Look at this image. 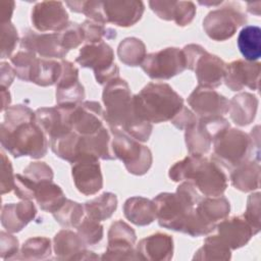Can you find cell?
<instances>
[{
  "mask_svg": "<svg viewBox=\"0 0 261 261\" xmlns=\"http://www.w3.org/2000/svg\"><path fill=\"white\" fill-rule=\"evenodd\" d=\"M223 1H218V2H209V1H199V4L201 5H207V6H216V5H220L222 4Z\"/></svg>",
  "mask_w": 261,
  "mask_h": 261,
  "instance_id": "54",
  "label": "cell"
},
{
  "mask_svg": "<svg viewBox=\"0 0 261 261\" xmlns=\"http://www.w3.org/2000/svg\"><path fill=\"white\" fill-rule=\"evenodd\" d=\"M15 3L14 1H6L2 0L0 1V22H8L11 19L13 10H14Z\"/></svg>",
  "mask_w": 261,
  "mask_h": 261,
  "instance_id": "52",
  "label": "cell"
},
{
  "mask_svg": "<svg viewBox=\"0 0 261 261\" xmlns=\"http://www.w3.org/2000/svg\"><path fill=\"white\" fill-rule=\"evenodd\" d=\"M75 228L77 234L87 246H94L103 239V225L100 223V221L92 219L88 216H85Z\"/></svg>",
  "mask_w": 261,
  "mask_h": 261,
  "instance_id": "42",
  "label": "cell"
},
{
  "mask_svg": "<svg viewBox=\"0 0 261 261\" xmlns=\"http://www.w3.org/2000/svg\"><path fill=\"white\" fill-rule=\"evenodd\" d=\"M86 215L97 221H103L112 216L117 208V197L111 192H105L100 196L87 201L84 204Z\"/></svg>",
  "mask_w": 261,
  "mask_h": 261,
  "instance_id": "35",
  "label": "cell"
},
{
  "mask_svg": "<svg viewBox=\"0 0 261 261\" xmlns=\"http://www.w3.org/2000/svg\"><path fill=\"white\" fill-rule=\"evenodd\" d=\"M225 5L211 10L203 19V30L214 41H226L230 39L237 30L247 23V16L234 2H226Z\"/></svg>",
  "mask_w": 261,
  "mask_h": 261,
  "instance_id": "10",
  "label": "cell"
},
{
  "mask_svg": "<svg viewBox=\"0 0 261 261\" xmlns=\"http://www.w3.org/2000/svg\"><path fill=\"white\" fill-rule=\"evenodd\" d=\"M202 196L190 181H181L174 193H160L153 202L161 227L182 232L185 224Z\"/></svg>",
  "mask_w": 261,
  "mask_h": 261,
  "instance_id": "6",
  "label": "cell"
},
{
  "mask_svg": "<svg viewBox=\"0 0 261 261\" xmlns=\"http://www.w3.org/2000/svg\"><path fill=\"white\" fill-rule=\"evenodd\" d=\"M137 115L150 123L171 121L185 106L184 99L168 84L149 83L134 95Z\"/></svg>",
  "mask_w": 261,
  "mask_h": 261,
  "instance_id": "5",
  "label": "cell"
},
{
  "mask_svg": "<svg viewBox=\"0 0 261 261\" xmlns=\"http://www.w3.org/2000/svg\"><path fill=\"white\" fill-rule=\"evenodd\" d=\"M110 132L112 135L111 149L115 159L121 160L129 173L134 175L146 174L153 162L151 150L124 133Z\"/></svg>",
  "mask_w": 261,
  "mask_h": 261,
  "instance_id": "8",
  "label": "cell"
},
{
  "mask_svg": "<svg viewBox=\"0 0 261 261\" xmlns=\"http://www.w3.org/2000/svg\"><path fill=\"white\" fill-rule=\"evenodd\" d=\"M104 118L110 130H118L139 142H147L153 125L142 120L136 113L134 95L128 84L116 77L104 86L102 93Z\"/></svg>",
  "mask_w": 261,
  "mask_h": 261,
  "instance_id": "2",
  "label": "cell"
},
{
  "mask_svg": "<svg viewBox=\"0 0 261 261\" xmlns=\"http://www.w3.org/2000/svg\"><path fill=\"white\" fill-rule=\"evenodd\" d=\"M250 225L253 227L255 233L260 231V193L251 194L247 200L246 211L243 214Z\"/></svg>",
  "mask_w": 261,
  "mask_h": 261,
  "instance_id": "47",
  "label": "cell"
},
{
  "mask_svg": "<svg viewBox=\"0 0 261 261\" xmlns=\"http://www.w3.org/2000/svg\"><path fill=\"white\" fill-rule=\"evenodd\" d=\"M215 229L231 251L244 247L256 234L244 215L226 217L216 224Z\"/></svg>",
  "mask_w": 261,
  "mask_h": 261,
  "instance_id": "24",
  "label": "cell"
},
{
  "mask_svg": "<svg viewBox=\"0 0 261 261\" xmlns=\"http://www.w3.org/2000/svg\"><path fill=\"white\" fill-rule=\"evenodd\" d=\"M261 64L258 61L238 59L226 64L223 82L231 91H241L244 88L257 91L259 88Z\"/></svg>",
  "mask_w": 261,
  "mask_h": 261,
  "instance_id": "20",
  "label": "cell"
},
{
  "mask_svg": "<svg viewBox=\"0 0 261 261\" xmlns=\"http://www.w3.org/2000/svg\"><path fill=\"white\" fill-rule=\"evenodd\" d=\"M37 57L35 53L23 49H20L10 57L12 67L19 80L24 82L30 81V74Z\"/></svg>",
  "mask_w": 261,
  "mask_h": 261,
  "instance_id": "43",
  "label": "cell"
},
{
  "mask_svg": "<svg viewBox=\"0 0 261 261\" xmlns=\"http://www.w3.org/2000/svg\"><path fill=\"white\" fill-rule=\"evenodd\" d=\"M1 98H2V107H1V111H6L10 106V102H11V97H10V93L6 88H2L1 87Z\"/></svg>",
  "mask_w": 261,
  "mask_h": 261,
  "instance_id": "53",
  "label": "cell"
},
{
  "mask_svg": "<svg viewBox=\"0 0 261 261\" xmlns=\"http://www.w3.org/2000/svg\"><path fill=\"white\" fill-rule=\"evenodd\" d=\"M123 214L135 225L145 226L156 219V206L153 200L141 196L130 197L123 204Z\"/></svg>",
  "mask_w": 261,
  "mask_h": 261,
  "instance_id": "28",
  "label": "cell"
},
{
  "mask_svg": "<svg viewBox=\"0 0 261 261\" xmlns=\"http://www.w3.org/2000/svg\"><path fill=\"white\" fill-rule=\"evenodd\" d=\"M140 66L152 80H169L187 68L185 54L176 47H167L147 54Z\"/></svg>",
  "mask_w": 261,
  "mask_h": 261,
  "instance_id": "12",
  "label": "cell"
},
{
  "mask_svg": "<svg viewBox=\"0 0 261 261\" xmlns=\"http://www.w3.org/2000/svg\"><path fill=\"white\" fill-rule=\"evenodd\" d=\"M106 22L127 28L136 24L143 16L145 5L143 1H102Z\"/></svg>",
  "mask_w": 261,
  "mask_h": 261,
  "instance_id": "23",
  "label": "cell"
},
{
  "mask_svg": "<svg viewBox=\"0 0 261 261\" xmlns=\"http://www.w3.org/2000/svg\"><path fill=\"white\" fill-rule=\"evenodd\" d=\"M22 171V174L36 185L45 180H53V170L45 162H31Z\"/></svg>",
  "mask_w": 261,
  "mask_h": 261,
  "instance_id": "46",
  "label": "cell"
},
{
  "mask_svg": "<svg viewBox=\"0 0 261 261\" xmlns=\"http://www.w3.org/2000/svg\"><path fill=\"white\" fill-rule=\"evenodd\" d=\"M231 250L218 237L214 234L205 239L203 246L195 253L193 260H229Z\"/></svg>",
  "mask_w": 261,
  "mask_h": 261,
  "instance_id": "37",
  "label": "cell"
},
{
  "mask_svg": "<svg viewBox=\"0 0 261 261\" xmlns=\"http://www.w3.org/2000/svg\"><path fill=\"white\" fill-rule=\"evenodd\" d=\"M81 25L84 31L86 44L98 43L104 41L103 39L112 40L115 39L117 36L114 29L108 28L103 23H99L91 19H86Z\"/></svg>",
  "mask_w": 261,
  "mask_h": 261,
  "instance_id": "41",
  "label": "cell"
},
{
  "mask_svg": "<svg viewBox=\"0 0 261 261\" xmlns=\"http://www.w3.org/2000/svg\"><path fill=\"white\" fill-rule=\"evenodd\" d=\"M1 246H0V255L3 260L12 259L18 253V240L10 234V232L1 231Z\"/></svg>",
  "mask_w": 261,
  "mask_h": 261,
  "instance_id": "49",
  "label": "cell"
},
{
  "mask_svg": "<svg viewBox=\"0 0 261 261\" xmlns=\"http://www.w3.org/2000/svg\"><path fill=\"white\" fill-rule=\"evenodd\" d=\"M61 73V60L37 57L33 65L29 82L41 87L53 86L56 85Z\"/></svg>",
  "mask_w": 261,
  "mask_h": 261,
  "instance_id": "32",
  "label": "cell"
},
{
  "mask_svg": "<svg viewBox=\"0 0 261 261\" xmlns=\"http://www.w3.org/2000/svg\"><path fill=\"white\" fill-rule=\"evenodd\" d=\"M195 209L207 224L216 227L219 221L228 217L230 204L222 195L218 197H202Z\"/></svg>",
  "mask_w": 261,
  "mask_h": 261,
  "instance_id": "30",
  "label": "cell"
},
{
  "mask_svg": "<svg viewBox=\"0 0 261 261\" xmlns=\"http://www.w3.org/2000/svg\"><path fill=\"white\" fill-rule=\"evenodd\" d=\"M151 10L163 20H173L178 27L190 24L196 15V5L192 1H149Z\"/></svg>",
  "mask_w": 261,
  "mask_h": 261,
  "instance_id": "26",
  "label": "cell"
},
{
  "mask_svg": "<svg viewBox=\"0 0 261 261\" xmlns=\"http://www.w3.org/2000/svg\"><path fill=\"white\" fill-rule=\"evenodd\" d=\"M19 41L17 30L11 21L1 23V58L11 57Z\"/></svg>",
  "mask_w": 261,
  "mask_h": 261,
  "instance_id": "45",
  "label": "cell"
},
{
  "mask_svg": "<svg viewBox=\"0 0 261 261\" xmlns=\"http://www.w3.org/2000/svg\"><path fill=\"white\" fill-rule=\"evenodd\" d=\"M53 250L58 260L99 259V256L87 249L77 232L68 228L59 230L53 239Z\"/></svg>",
  "mask_w": 261,
  "mask_h": 261,
  "instance_id": "22",
  "label": "cell"
},
{
  "mask_svg": "<svg viewBox=\"0 0 261 261\" xmlns=\"http://www.w3.org/2000/svg\"><path fill=\"white\" fill-rule=\"evenodd\" d=\"M15 71L10 64L7 62H1V87L8 89L10 85L12 84L14 76H15Z\"/></svg>",
  "mask_w": 261,
  "mask_h": 261,
  "instance_id": "51",
  "label": "cell"
},
{
  "mask_svg": "<svg viewBox=\"0 0 261 261\" xmlns=\"http://www.w3.org/2000/svg\"><path fill=\"white\" fill-rule=\"evenodd\" d=\"M229 127V122L223 116L199 117L196 122L185 129V141L189 153L206 155L214 139Z\"/></svg>",
  "mask_w": 261,
  "mask_h": 261,
  "instance_id": "11",
  "label": "cell"
},
{
  "mask_svg": "<svg viewBox=\"0 0 261 261\" xmlns=\"http://www.w3.org/2000/svg\"><path fill=\"white\" fill-rule=\"evenodd\" d=\"M238 48L247 61H257L261 56V29L245 25L238 36Z\"/></svg>",
  "mask_w": 261,
  "mask_h": 261,
  "instance_id": "34",
  "label": "cell"
},
{
  "mask_svg": "<svg viewBox=\"0 0 261 261\" xmlns=\"http://www.w3.org/2000/svg\"><path fill=\"white\" fill-rule=\"evenodd\" d=\"M75 62L82 67L91 68L99 85L105 86L119 77V68L114 62V52L106 42L86 44L80 50Z\"/></svg>",
  "mask_w": 261,
  "mask_h": 261,
  "instance_id": "9",
  "label": "cell"
},
{
  "mask_svg": "<svg viewBox=\"0 0 261 261\" xmlns=\"http://www.w3.org/2000/svg\"><path fill=\"white\" fill-rule=\"evenodd\" d=\"M104 109L97 101H83L73 105L70 112L72 130L81 136L98 133L104 125Z\"/></svg>",
  "mask_w": 261,
  "mask_h": 261,
  "instance_id": "17",
  "label": "cell"
},
{
  "mask_svg": "<svg viewBox=\"0 0 261 261\" xmlns=\"http://www.w3.org/2000/svg\"><path fill=\"white\" fill-rule=\"evenodd\" d=\"M62 73L56 83V103L79 104L86 96L84 86L79 79V68L70 61L61 59Z\"/></svg>",
  "mask_w": 261,
  "mask_h": 261,
  "instance_id": "21",
  "label": "cell"
},
{
  "mask_svg": "<svg viewBox=\"0 0 261 261\" xmlns=\"http://www.w3.org/2000/svg\"><path fill=\"white\" fill-rule=\"evenodd\" d=\"M34 200H36L43 211L53 214L67 199L58 185L53 182V180H45L37 185Z\"/></svg>",
  "mask_w": 261,
  "mask_h": 261,
  "instance_id": "33",
  "label": "cell"
},
{
  "mask_svg": "<svg viewBox=\"0 0 261 261\" xmlns=\"http://www.w3.org/2000/svg\"><path fill=\"white\" fill-rule=\"evenodd\" d=\"M197 119L198 117L195 115V113L192 112L188 107L184 106L179 113L170 122L178 129H186L196 122Z\"/></svg>",
  "mask_w": 261,
  "mask_h": 261,
  "instance_id": "50",
  "label": "cell"
},
{
  "mask_svg": "<svg viewBox=\"0 0 261 261\" xmlns=\"http://www.w3.org/2000/svg\"><path fill=\"white\" fill-rule=\"evenodd\" d=\"M71 175L76 190L85 196L97 194L103 188L99 158L86 155L72 163Z\"/></svg>",
  "mask_w": 261,
  "mask_h": 261,
  "instance_id": "16",
  "label": "cell"
},
{
  "mask_svg": "<svg viewBox=\"0 0 261 261\" xmlns=\"http://www.w3.org/2000/svg\"><path fill=\"white\" fill-rule=\"evenodd\" d=\"M75 104H61L37 109L36 119L47 135L49 142L58 140L72 132L70 112Z\"/></svg>",
  "mask_w": 261,
  "mask_h": 261,
  "instance_id": "15",
  "label": "cell"
},
{
  "mask_svg": "<svg viewBox=\"0 0 261 261\" xmlns=\"http://www.w3.org/2000/svg\"><path fill=\"white\" fill-rule=\"evenodd\" d=\"M86 212L84 205L67 199L65 203L53 213L55 220L66 228L76 227L85 217Z\"/></svg>",
  "mask_w": 261,
  "mask_h": 261,
  "instance_id": "39",
  "label": "cell"
},
{
  "mask_svg": "<svg viewBox=\"0 0 261 261\" xmlns=\"http://www.w3.org/2000/svg\"><path fill=\"white\" fill-rule=\"evenodd\" d=\"M36 215L37 209L31 200L5 204L1 210V224L10 233L18 232L34 220Z\"/></svg>",
  "mask_w": 261,
  "mask_h": 261,
  "instance_id": "27",
  "label": "cell"
},
{
  "mask_svg": "<svg viewBox=\"0 0 261 261\" xmlns=\"http://www.w3.org/2000/svg\"><path fill=\"white\" fill-rule=\"evenodd\" d=\"M172 181H190L204 197H218L225 192L228 178L221 166L205 155L190 154L175 162L168 171Z\"/></svg>",
  "mask_w": 261,
  "mask_h": 261,
  "instance_id": "3",
  "label": "cell"
},
{
  "mask_svg": "<svg viewBox=\"0 0 261 261\" xmlns=\"http://www.w3.org/2000/svg\"><path fill=\"white\" fill-rule=\"evenodd\" d=\"M1 146L13 157L39 159L47 154L49 139L36 119V112L21 104L10 106L0 127Z\"/></svg>",
  "mask_w": 261,
  "mask_h": 261,
  "instance_id": "1",
  "label": "cell"
},
{
  "mask_svg": "<svg viewBox=\"0 0 261 261\" xmlns=\"http://www.w3.org/2000/svg\"><path fill=\"white\" fill-rule=\"evenodd\" d=\"M258 103L257 97L247 92L233 96L229 101L228 113L230 119L237 125H249L256 117Z\"/></svg>",
  "mask_w": 261,
  "mask_h": 261,
  "instance_id": "29",
  "label": "cell"
},
{
  "mask_svg": "<svg viewBox=\"0 0 261 261\" xmlns=\"http://www.w3.org/2000/svg\"><path fill=\"white\" fill-rule=\"evenodd\" d=\"M108 245L102 260H136L137 236L133 227L118 219L108 230Z\"/></svg>",
  "mask_w": 261,
  "mask_h": 261,
  "instance_id": "13",
  "label": "cell"
},
{
  "mask_svg": "<svg viewBox=\"0 0 261 261\" xmlns=\"http://www.w3.org/2000/svg\"><path fill=\"white\" fill-rule=\"evenodd\" d=\"M139 260L168 261L173 256V239L163 232H156L142 239L136 246Z\"/></svg>",
  "mask_w": 261,
  "mask_h": 261,
  "instance_id": "25",
  "label": "cell"
},
{
  "mask_svg": "<svg viewBox=\"0 0 261 261\" xmlns=\"http://www.w3.org/2000/svg\"><path fill=\"white\" fill-rule=\"evenodd\" d=\"M20 49L31 51L36 55L48 59H62L67 51L62 48L59 42L58 33H39L32 29H27L19 43Z\"/></svg>",
  "mask_w": 261,
  "mask_h": 261,
  "instance_id": "19",
  "label": "cell"
},
{
  "mask_svg": "<svg viewBox=\"0 0 261 261\" xmlns=\"http://www.w3.org/2000/svg\"><path fill=\"white\" fill-rule=\"evenodd\" d=\"M188 104L199 117H216L228 113L229 101L214 89L198 86L190 94Z\"/></svg>",
  "mask_w": 261,
  "mask_h": 261,
  "instance_id": "18",
  "label": "cell"
},
{
  "mask_svg": "<svg viewBox=\"0 0 261 261\" xmlns=\"http://www.w3.org/2000/svg\"><path fill=\"white\" fill-rule=\"evenodd\" d=\"M119 60L127 66H139L145 59L147 52L144 42L136 37L123 39L117 47Z\"/></svg>",
  "mask_w": 261,
  "mask_h": 261,
  "instance_id": "36",
  "label": "cell"
},
{
  "mask_svg": "<svg viewBox=\"0 0 261 261\" xmlns=\"http://www.w3.org/2000/svg\"><path fill=\"white\" fill-rule=\"evenodd\" d=\"M260 161L249 160L231 170V186L241 192H253L260 187Z\"/></svg>",
  "mask_w": 261,
  "mask_h": 261,
  "instance_id": "31",
  "label": "cell"
},
{
  "mask_svg": "<svg viewBox=\"0 0 261 261\" xmlns=\"http://www.w3.org/2000/svg\"><path fill=\"white\" fill-rule=\"evenodd\" d=\"M31 21L39 33H59L69 23L68 13L61 1H41L32 9Z\"/></svg>",
  "mask_w": 261,
  "mask_h": 261,
  "instance_id": "14",
  "label": "cell"
},
{
  "mask_svg": "<svg viewBox=\"0 0 261 261\" xmlns=\"http://www.w3.org/2000/svg\"><path fill=\"white\" fill-rule=\"evenodd\" d=\"M259 138V125L250 134L229 127L214 139L211 159L229 170L249 160L260 161Z\"/></svg>",
  "mask_w": 261,
  "mask_h": 261,
  "instance_id": "4",
  "label": "cell"
},
{
  "mask_svg": "<svg viewBox=\"0 0 261 261\" xmlns=\"http://www.w3.org/2000/svg\"><path fill=\"white\" fill-rule=\"evenodd\" d=\"M14 182L15 175L13 174L11 162L9 158L6 156V154L3 151H1V194L4 195L6 193L11 192L14 189Z\"/></svg>",
  "mask_w": 261,
  "mask_h": 261,
  "instance_id": "48",
  "label": "cell"
},
{
  "mask_svg": "<svg viewBox=\"0 0 261 261\" xmlns=\"http://www.w3.org/2000/svg\"><path fill=\"white\" fill-rule=\"evenodd\" d=\"M181 50L187 68L195 72L199 86L215 89L222 84L226 63L220 57L209 53L198 44L186 45Z\"/></svg>",
  "mask_w": 261,
  "mask_h": 261,
  "instance_id": "7",
  "label": "cell"
},
{
  "mask_svg": "<svg viewBox=\"0 0 261 261\" xmlns=\"http://www.w3.org/2000/svg\"><path fill=\"white\" fill-rule=\"evenodd\" d=\"M65 5L73 12L83 13L89 19L99 22V23H107L105 19V15L103 12L102 1H66Z\"/></svg>",
  "mask_w": 261,
  "mask_h": 261,
  "instance_id": "40",
  "label": "cell"
},
{
  "mask_svg": "<svg viewBox=\"0 0 261 261\" xmlns=\"http://www.w3.org/2000/svg\"><path fill=\"white\" fill-rule=\"evenodd\" d=\"M59 42L63 49L67 52L79 47L85 42V35L82 25L74 21H69L67 27L58 33Z\"/></svg>",
  "mask_w": 261,
  "mask_h": 261,
  "instance_id": "44",
  "label": "cell"
},
{
  "mask_svg": "<svg viewBox=\"0 0 261 261\" xmlns=\"http://www.w3.org/2000/svg\"><path fill=\"white\" fill-rule=\"evenodd\" d=\"M52 245L50 239L46 237H34L28 239L21 246L19 259L44 260L50 258Z\"/></svg>",
  "mask_w": 261,
  "mask_h": 261,
  "instance_id": "38",
  "label": "cell"
}]
</instances>
